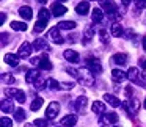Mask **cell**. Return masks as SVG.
Returning <instances> with one entry per match:
<instances>
[{"instance_id": "39", "label": "cell", "mask_w": 146, "mask_h": 127, "mask_svg": "<svg viewBox=\"0 0 146 127\" xmlns=\"http://www.w3.org/2000/svg\"><path fill=\"white\" fill-rule=\"evenodd\" d=\"M137 8H146V0H133Z\"/></svg>"}, {"instance_id": "42", "label": "cell", "mask_w": 146, "mask_h": 127, "mask_svg": "<svg viewBox=\"0 0 146 127\" xmlns=\"http://www.w3.org/2000/svg\"><path fill=\"white\" fill-rule=\"evenodd\" d=\"M141 67H145V69H146V60H141Z\"/></svg>"}, {"instance_id": "29", "label": "cell", "mask_w": 146, "mask_h": 127, "mask_svg": "<svg viewBox=\"0 0 146 127\" xmlns=\"http://www.w3.org/2000/svg\"><path fill=\"white\" fill-rule=\"evenodd\" d=\"M85 107H86V97H85V96H80V97L76 101V108L79 111H82Z\"/></svg>"}, {"instance_id": "10", "label": "cell", "mask_w": 146, "mask_h": 127, "mask_svg": "<svg viewBox=\"0 0 146 127\" xmlns=\"http://www.w3.org/2000/svg\"><path fill=\"white\" fill-rule=\"evenodd\" d=\"M111 79H113V82L121 83V82H124V80L127 79V74L123 72L121 69H113L111 71Z\"/></svg>"}, {"instance_id": "44", "label": "cell", "mask_w": 146, "mask_h": 127, "mask_svg": "<svg viewBox=\"0 0 146 127\" xmlns=\"http://www.w3.org/2000/svg\"><path fill=\"white\" fill-rule=\"evenodd\" d=\"M39 3H46V2H47V0H38Z\"/></svg>"}, {"instance_id": "4", "label": "cell", "mask_w": 146, "mask_h": 127, "mask_svg": "<svg viewBox=\"0 0 146 127\" xmlns=\"http://www.w3.org/2000/svg\"><path fill=\"white\" fill-rule=\"evenodd\" d=\"M47 36H49V38H50L54 42H57V44H63V42H64V39L61 38V35H60V28H58V27H54V28L49 30Z\"/></svg>"}, {"instance_id": "7", "label": "cell", "mask_w": 146, "mask_h": 127, "mask_svg": "<svg viewBox=\"0 0 146 127\" xmlns=\"http://www.w3.org/2000/svg\"><path fill=\"white\" fill-rule=\"evenodd\" d=\"M30 54H32V46H30V42H24L19 47V50H17V57H21V58L30 57Z\"/></svg>"}, {"instance_id": "36", "label": "cell", "mask_w": 146, "mask_h": 127, "mask_svg": "<svg viewBox=\"0 0 146 127\" xmlns=\"http://www.w3.org/2000/svg\"><path fill=\"white\" fill-rule=\"evenodd\" d=\"M0 124H2V127H13V121H11L10 118H7V116H3V118H2Z\"/></svg>"}, {"instance_id": "16", "label": "cell", "mask_w": 146, "mask_h": 127, "mask_svg": "<svg viewBox=\"0 0 146 127\" xmlns=\"http://www.w3.org/2000/svg\"><path fill=\"white\" fill-rule=\"evenodd\" d=\"M5 61H7V64H10L11 67H16L17 63H19V57H17V55H13V54H7L5 55Z\"/></svg>"}, {"instance_id": "24", "label": "cell", "mask_w": 146, "mask_h": 127, "mask_svg": "<svg viewBox=\"0 0 146 127\" xmlns=\"http://www.w3.org/2000/svg\"><path fill=\"white\" fill-rule=\"evenodd\" d=\"M91 19H93V22H102V19H104V13H102V10L94 8V10H93V14H91Z\"/></svg>"}, {"instance_id": "21", "label": "cell", "mask_w": 146, "mask_h": 127, "mask_svg": "<svg viewBox=\"0 0 146 127\" xmlns=\"http://www.w3.org/2000/svg\"><path fill=\"white\" fill-rule=\"evenodd\" d=\"M127 79L132 80V82H138V79H140V71L137 69V67H130V69L127 71Z\"/></svg>"}, {"instance_id": "14", "label": "cell", "mask_w": 146, "mask_h": 127, "mask_svg": "<svg viewBox=\"0 0 146 127\" xmlns=\"http://www.w3.org/2000/svg\"><path fill=\"white\" fill-rule=\"evenodd\" d=\"M88 11H90V3L88 2H80V3L76 7V13L80 14V16H85Z\"/></svg>"}, {"instance_id": "28", "label": "cell", "mask_w": 146, "mask_h": 127, "mask_svg": "<svg viewBox=\"0 0 146 127\" xmlns=\"http://www.w3.org/2000/svg\"><path fill=\"white\" fill-rule=\"evenodd\" d=\"M123 32H124V30H123V25H121V24H113V25H111V35H113V36H121V35H123Z\"/></svg>"}, {"instance_id": "32", "label": "cell", "mask_w": 146, "mask_h": 127, "mask_svg": "<svg viewBox=\"0 0 146 127\" xmlns=\"http://www.w3.org/2000/svg\"><path fill=\"white\" fill-rule=\"evenodd\" d=\"M14 119L19 121V122H21V121H24V119H25V111H24L22 108H17V110L14 111Z\"/></svg>"}, {"instance_id": "48", "label": "cell", "mask_w": 146, "mask_h": 127, "mask_svg": "<svg viewBox=\"0 0 146 127\" xmlns=\"http://www.w3.org/2000/svg\"><path fill=\"white\" fill-rule=\"evenodd\" d=\"M63 127H64V126H63Z\"/></svg>"}, {"instance_id": "37", "label": "cell", "mask_w": 146, "mask_h": 127, "mask_svg": "<svg viewBox=\"0 0 146 127\" xmlns=\"http://www.w3.org/2000/svg\"><path fill=\"white\" fill-rule=\"evenodd\" d=\"M33 124H35V126H38V127H47L49 126L46 119H35V122H33Z\"/></svg>"}, {"instance_id": "2", "label": "cell", "mask_w": 146, "mask_h": 127, "mask_svg": "<svg viewBox=\"0 0 146 127\" xmlns=\"http://www.w3.org/2000/svg\"><path fill=\"white\" fill-rule=\"evenodd\" d=\"M58 111H60V104H58V102H50L47 110H46V118H47V119H55Z\"/></svg>"}, {"instance_id": "41", "label": "cell", "mask_w": 146, "mask_h": 127, "mask_svg": "<svg viewBox=\"0 0 146 127\" xmlns=\"http://www.w3.org/2000/svg\"><path fill=\"white\" fill-rule=\"evenodd\" d=\"M129 3H130V0H123V5H126V7H127Z\"/></svg>"}, {"instance_id": "22", "label": "cell", "mask_w": 146, "mask_h": 127, "mask_svg": "<svg viewBox=\"0 0 146 127\" xmlns=\"http://www.w3.org/2000/svg\"><path fill=\"white\" fill-rule=\"evenodd\" d=\"M2 111H3V113H11V111H13V101L3 99V101H2Z\"/></svg>"}, {"instance_id": "43", "label": "cell", "mask_w": 146, "mask_h": 127, "mask_svg": "<svg viewBox=\"0 0 146 127\" xmlns=\"http://www.w3.org/2000/svg\"><path fill=\"white\" fill-rule=\"evenodd\" d=\"M143 47H145V50H146V36H145V39H143Z\"/></svg>"}, {"instance_id": "8", "label": "cell", "mask_w": 146, "mask_h": 127, "mask_svg": "<svg viewBox=\"0 0 146 127\" xmlns=\"http://www.w3.org/2000/svg\"><path fill=\"white\" fill-rule=\"evenodd\" d=\"M50 11H52V14H54V16H57V17H60V16H63L64 13H66V7H64V5H61V3H54L52 5V8H50Z\"/></svg>"}, {"instance_id": "20", "label": "cell", "mask_w": 146, "mask_h": 127, "mask_svg": "<svg viewBox=\"0 0 146 127\" xmlns=\"http://www.w3.org/2000/svg\"><path fill=\"white\" fill-rule=\"evenodd\" d=\"M118 119H119V116H118V113H115V111H110V113H105L104 116V121L108 124H116Z\"/></svg>"}, {"instance_id": "30", "label": "cell", "mask_w": 146, "mask_h": 127, "mask_svg": "<svg viewBox=\"0 0 146 127\" xmlns=\"http://www.w3.org/2000/svg\"><path fill=\"white\" fill-rule=\"evenodd\" d=\"M42 97H36L35 101L32 102V105H30V108H32L33 111H36V110H39V108H41V105H42Z\"/></svg>"}, {"instance_id": "33", "label": "cell", "mask_w": 146, "mask_h": 127, "mask_svg": "<svg viewBox=\"0 0 146 127\" xmlns=\"http://www.w3.org/2000/svg\"><path fill=\"white\" fill-rule=\"evenodd\" d=\"M46 25H47V22L46 21H36V24H35V32L36 33H39V32H42V30L46 28Z\"/></svg>"}, {"instance_id": "47", "label": "cell", "mask_w": 146, "mask_h": 127, "mask_svg": "<svg viewBox=\"0 0 146 127\" xmlns=\"http://www.w3.org/2000/svg\"><path fill=\"white\" fill-rule=\"evenodd\" d=\"M115 127H119V126H115Z\"/></svg>"}, {"instance_id": "18", "label": "cell", "mask_w": 146, "mask_h": 127, "mask_svg": "<svg viewBox=\"0 0 146 127\" xmlns=\"http://www.w3.org/2000/svg\"><path fill=\"white\" fill-rule=\"evenodd\" d=\"M39 67H41L42 71H50L52 69V63L49 61V58L46 57V55H42L41 57V60H39V64H38Z\"/></svg>"}, {"instance_id": "40", "label": "cell", "mask_w": 146, "mask_h": 127, "mask_svg": "<svg viewBox=\"0 0 146 127\" xmlns=\"http://www.w3.org/2000/svg\"><path fill=\"white\" fill-rule=\"evenodd\" d=\"M5 19H7V16H5V13H2V17H0V21H2V24L5 22Z\"/></svg>"}, {"instance_id": "9", "label": "cell", "mask_w": 146, "mask_h": 127, "mask_svg": "<svg viewBox=\"0 0 146 127\" xmlns=\"http://www.w3.org/2000/svg\"><path fill=\"white\" fill-rule=\"evenodd\" d=\"M76 122H77L76 114H68V116L61 118V121H60V124L64 127H72V126H76Z\"/></svg>"}, {"instance_id": "45", "label": "cell", "mask_w": 146, "mask_h": 127, "mask_svg": "<svg viewBox=\"0 0 146 127\" xmlns=\"http://www.w3.org/2000/svg\"><path fill=\"white\" fill-rule=\"evenodd\" d=\"M58 2H66V0H58Z\"/></svg>"}, {"instance_id": "1", "label": "cell", "mask_w": 146, "mask_h": 127, "mask_svg": "<svg viewBox=\"0 0 146 127\" xmlns=\"http://www.w3.org/2000/svg\"><path fill=\"white\" fill-rule=\"evenodd\" d=\"M86 67L90 69V72H91L93 75H96V74H101V72H102L101 61L96 60V58H88V60H86Z\"/></svg>"}, {"instance_id": "27", "label": "cell", "mask_w": 146, "mask_h": 127, "mask_svg": "<svg viewBox=\"0 0 146 127\" xmlns=\"http://www.w3.org/2000/svg\"><path fill=\"white\" fill-rule=\"evenodd\" d=\"M38 19L49 22V19H50V11L46 10V8H41V10H39V13H38Z\"/></svg>"}, {"instance_id": "12", "label": "cell", "mask_w": 146, "mask_h": 127, "mask_svg": "<svg viewBox=\"0 0 146 127\" xmlns=\"http://www.w3.org/2000/svg\"><path fill=\"white\" fill-rule=\"evenodd\" d=\"M104 101L108 102V104H110L111 107H115V108L123 105V102H121L119 99L116 97V96H113V94H104Z\"/></svg>"}, {"instance_id": "13", "label": "cell", "mask_w": 146, "mask_h": 127, "mask_svg": "<svg viewBox=\"0 0 146 127\" xmlns=\"http://www.w3.org/2000/svg\"><path fill=\"white\" fill-rule=\"evenodd\" d=\"M111 61H113L115 64L124 66V64H127V55L126 54H115L113 57H111Z\"/></svg>"}, {"instance_id": "25", "label": "cell", "mask_w": 146, "mask_h": 127, "mask_svg": "<svg viewBox=\"0 0 146 127\" xmlns=\"http://www.w3.org/2000/svg\"><path fill=\"white\" fill-rule=\"evenodd\" d=\"M39 77V72L38 71H35V69H32V71H29L27 72V75H25V80H27V83H35V80Z\"/></svg>"}, {"instance_id": "26", "label": "cell", "mask_w": 146, "mask_h": 127, "mask_svg": "<svg viewBox=\"0 0 146 127\" xmlns=\"http://www.w3.org/2000/svg\"><path fill=\"white\" fill-rule=\"evenodd\" d=\"M11 28L16 30V32H25V30H27V24L19 22V21H13V22H11Z\"/></svg>"}, {"instance_id": "15", "label": "cell", "mask_w": 146, "mask_h": 127, "mask_svg": "<svg viewBox=\"0 0 146 127\" xmlns=\"http://www.w3.org/2000/svg\"><path fill=\"white\" fill-rule=\"evenodd\" d=\"M64 58H66L68 61H71V63H77V61H79V54H77L76 50H64Z\"/></svg>"}, {"instance_id": "5", "label": "cell", "mask_w": 146, "mask_h": 127, "mask_svg": "<svg viewBox=\"0 0 146 127\" xmlns=\"http://www.w3.org/2000/svg\"><path fill=\"white\" fill-rule=\"evenodd\" d=\"M123 107L127 110V113H137L138 108H140V104L135 99H130V101H127V102H123Z\"/></svg>"}, {"instance_id": "19", "label": "cell", "mask_w": 146, "mask_h": 127, "mask_svg": "<svg viewBox=\"0 0 146 127\" xmlns=\"http://www.w3.org/2000/svg\"><path fill=\"white\" fill-rule=\"evenodd\" d=\"M19 14L25 21H29V19H32V17H33V11H32V8H30V7H21Z\"/></svg>"}, {"instance_id": "38", "label": "cell", "mask_w": 146, "mask_h": 127, "mask_svg": "<svg viewBox=\"0 0 146 127\" xmlns=\"http://www.w3.org/2000/svg\"><path fill=\"white\" fill-rule=\"evenodd\" d=\"M99 36H101V41L102 42H108V35H107L105 30H101V32H99Z\"/></svg>"}, {"instance_id": "23", "label": "cell", "mask_w": 146, "mask_h": 127, "mask_svg": "<svg viewBox=\"0 0 146 127\" xmlns=\"http://www.w3.org/2000/svg\"><path fill=\"white\" fill-rule=\"evenodd\" d=\"M58 28H61V30H72V28H76V22H74V21H61V22L58 24Z\"/></svg>"}, {"instance_id": "46", "label": "cell", "mask_w": 146, "mask_h": 127, "mask_svg": "<svg viewBox=\"0 0 146 127\" xmlns=\"http://www.w3.org/2000/svg\"><path fill=\"white\" fill-rule=\"evenodd\" d=\"M145 108H146V101H145Z\"/></svg>"}, {"instance_id": "3", "label": "cell", "mask_w": 146, "mask_h": 127, "mask_svg": "<svg viewBox=\"0 0 146 127\" xmlns=\"http://www.w3.org/2000/svg\"><path fill=\"white\" fill-rule=\"evenodd\" d=\"M7 96L10 97V96H13V97H16L17 102H21V104H24L25 102V93L21 91V89H14V88H7Z\"/></svg>"}, {"instance_id": "34", "label": "cell", "mask_w": 146, "mask_h": 127, "mask_svg": "<svg viewBox=\"0 0 146 127\" xmlns=\"http://www.w3.org/2000/svg\"><path fill=\"white\" fill-rule=\"evenodd\" d=\"M47 86H49L50 89H60V88H61V83H58L55 79H49V80H47Z\"/></svg>"}, {"instance_id": "11", "label": "cell", "mask_w": 146, "mask_h": 127, "mask_svg": "<svg viewBox=\"0 0 146 127\" xmlns=\"http://www.w3.org/2000/svg\"><path fill=\"white\" fill-rule=\"evenodd\" d=\"M33 49H36V50H50V49H49L47 41H46L44 38L35 39V42H33Z\"/></svg>"}, {"instance_id": "17", "label": "cell", "mask_w": 146, "mask_h": 127, "mask_svg": "<svg viewBox=\"0 0 146 127\" xmlns=\"http://www.w3.org/2000/svg\"><path fill=\"white\" fill-rule=\"evenodd\" d=\"M91 110L94 111V113H98V114L105 113V105H104V102L94 101V102H93V105H91Z\"/></svg>"}, {"instance_id": "6", "label": "cell", "mask_w": 146, "mask_h": 127, "mask_svg": "<svg viewBox=\"0 0 146 127\" xmlns=\"http://www.w3.org/2000/svg\"><path fill=\"white\" fill-rule=\"evenodd\" d=\"M99 2H101V7L104 8L105 13H108V16L113 14L115 11H118L116 10V5L113 3V0H99Z\"/></svg>"}, {"instance_id": "35", "label": "cell", "mask_w": 146, "mask_h": 127, "mask_svg": "<svg viewBox=\"0 0 146 127\" xmlns=\"http://www.w3.org/2000/svg\"><path fill=\"white\" fill-rule=\"evenodd\" d=\"M2 82L3 83H14L16 80H14V77L11 74H2Z\"/></svg>"}, {"instance_id": "31", "label": "cell", "mask_w": 146, "mask_h": 127, "mask_svg": "<svg viewBox=\"0 0 146 127\" xmlns=\"http://www.w3.org/2000/svg\"><path fill=\"white\" fill-rule=\"evenodd\" d=\"M46 83H47V82H46V80L42 79V75H39L38 79L35 80V83H33V86H35V88H38V89H42V88L46 86Z\"/></svg>"}]
</instances>
